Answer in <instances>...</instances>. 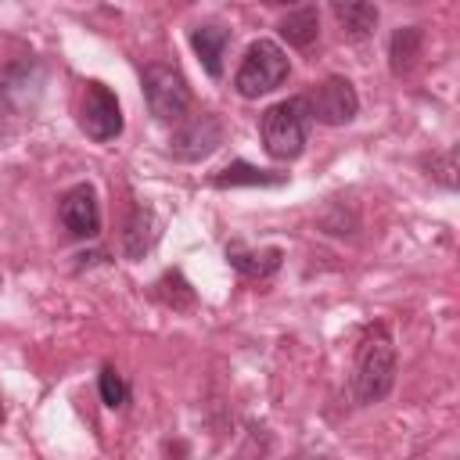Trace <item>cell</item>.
I'll return each mask as SVG.
<instances>
[{
  "label": "cell",
  "instance_id": "cell-15",
  "mask_svg": "<svg viewBox=\"0 0 460 460\" xmlns=\"http://www.w3.org/2000/svg\"><path fill=\"white\" fill-rule=\"evenodd\" d=\"M392 72L395 75H406L413 65H417V58H420V29L417 25H406V29H399L395 36H392Z\"/></svg>",
  "mask_w": 460,
  "mask_h": 460
},
{
  "label": "cell",
  "instance_id": "cell-10",
  "mask_svg": "<svg viewBox=\"0 0 460 460\" xmlns=\"http://www.w3.org/2000/svg\"><path fill=\"white\" fill-rule=\"evenodd\" d=\"M331 11H334V18H338L341 32L352 36V40H367V36L374 32V25H377V7L367 4V0H345V4L338 0Z\"/></svg>",
  "mask_w": 460,
  "mask_h": 460
},
{
  "label": "cell",
  "instance_id": "cell-8",
  "mask_svg": "<svg viewBox=\"0 0 460 460\" xmlns=\"http://www.w3.org/2000/svg\"><path fill=\"white\" fill-rule=\"evenodd\" d=\"M61 223L72 237H97L101 230V205H97V194L90 183H75L72 190H65L61 205Z\"/></svg>",
  "mask_w": 460,
  "mask_h": 460
},
{
  "label": "cell",
  "instance_id": "cell-5",
  "mask_svg": "<svg viewBox=\"0 0 460 460\" xmlns=\"http://www.w3.org/2000/svg\"><path fill=\"white\" fill-rule=\"evenodd\" d=\"M302 101H305L309 119H316L323 126H345L359 111V97H356V90H352V83L345 75H327Z\"/></svg>",
  "mask_w": 460,
  "mask_h": 460
},
{
  "label": "cell",
  "instance_id": "cell-3",
  "mask_svg": "<svg viewBox=\"0 0 460 460\" xmlns=\"http://www.w3.org/2000/svg\"><path fill=\"white\" fill-rule=\"evenodd\" d=\"M288 72H291L288 54L273 40H255L244 50V61L234 75V86H237L241 97H262V93L277 90L288 79Z\"/></svg>",
  "mask_w": 460,
  "mask_h": 460
},
{
  "label": "cell",
  "instance_id": "cell-6",
  "mask_svg": "<svg viewBox=\"0 0 460 460\" xmlns=\"http://www.w3.org/2000/svg\"><path fill=\"white\" fill-rule=\"evenodd\" d=\"M79 126L90 140H115L122 133V108L119 97L104 83H86L83 104H79Z\"/></svg>",
  "mask_w": 460,
  "mask_h": 460
},
{
  "label": "cell",
  "instance_id": "cell-2",
  "mask_svg": "<svg viewBox=\"0 0 460 460\" xmlns=\"http://www.w3.org/2000/svg\"><path fill=\"white\" fill-rule=\"evenodd\" d=\"M309 111H305V101L302 97H288L273 108H266L259 129H262V147L288 162V158H298L302 147H305V137H309Z\"/></svg>",
  "mask_w": 460,
  "mask_h": 460
},
{
  "label": "cell",
  "instance_id": "cell-14",
  "mask_svg": "<svg viewBox=\"0 0 460 460\" xmlns=\"http://www.w3.org/2000/svg\"><path fill=\"white\" fill-rule=\"evenodd\" d=\"M212 183H216V187H266V183H284V176H273V172L255 169V165H248V162H234V165L219 169V172L212 176Z\"/></svg>",
  "mask_w": 460,
  "mask_h": 460
},
{
  "label": "cell",
  "instance_id": "cell-12",
  "mask_svg": "<svg viewBox=\"0 0 460 460\" xmlns=\"http://www.w3.org/2000/svg\"><path fill=\"white\" fill-rule=\"evenodd\" d=\"M155 237H158V219H155V212H151V208H137V212L129 216V223H126L122 248H126L129 259H140V255L155 244Z\"/></svg>",
  "mask_w": 460,
  "mask_h": 460
},
{
  "label": "cell",
  "instance_id": "cell-9",
  "mask_svg": "<svg viewBox=\"0 0 460 460\" xmlns=\"http://www.w3.org/2000/svg\"><path fill=\"white\" fill-rule=\"evenodd\" d=\"M226 43H230V29H223V25H198V29L190 32V47H194V54L201 58V65H205V72H208L212 79L223 75Z\"/></svg>",
  "mask_w": 460,
  "mask_h": 460
},
{
  "label": "cell",
  "instance_id": "cell-13",
  "mask_svg": "<svg viewBox=\"0 0 460 460\" xmlns=\"http://www.w3.org/2000/svg\"><path fill=\"white\" fill-rule=\"evenodd\" d=\"M320 32V11L316 7H295L280 18V36L291 43V47H309Z\"/></svg>",
  "mask_w": 460,
  "mask_h": 460
},
{
  "label": "cell",
  "instance_id": "cell-17",
  "mask_svg": "<svg viewBox=\"0 0 460 460\" xmlns=\"http://www.w3.org/2000/svg\"><path fill=\"white\" fill-rule=\"evenodd\" d=\"M11 104H14V86H11V75L0 72V122L11 115Z\"/></svg>",
  "mask_w": 460,
  "mask_h": 460
},
{
  "label": "cell",
  "instance_id": "cell-16",
  "mask_svg": "<svg viewBox=\"0 0 460 460\" xmlns=\"http://www.w3.org/2000/svg\"><path fill=\"white\" fill-rule=\"evenodd\" d=\"M97 385H101V399H104L111 410H115V406H122V402L129 399V385L122 381V374H119L115 367H104Z\"/></svg>",
  "mask_w": 460,
  "mask_h": 460
},
{
  "label": "cell",
  "instance_id": "cell-4",
  "mask_svg": "<svg viewBox=\"0 0 460 460\" xmlns=\"http://www.w3.org/2000/svg\"><path fill=\"white\" fill-rule=\"evenodd\" d=\"M144 101L155 119L162 122H180L190 111V86L176 65H147L144 68Z\"/></svg>",
  "mask_w": 460,
  "mask_h": 460
},
{
  "label": "cell",
  "instance_id": "cell-11",
  "mask_svg": "<svg viewBox=\"0 0 460 460\" xmlns=\"http://www.w3.org/2000/svg\"><path fill=\"white\" fill-rule=\"evenodd\" d=\"M226 259H230V266L237 270V273H244V277H270L277 266H280V248H244V244H230L226 248Z\"/></svg>",
  "mask_w": 460,
  "mask_h": 460
},
{
  "label": "cell",
  "instance_id": "cell-7",
  "mask_svg": "<svg viewBox=\"0 0 460 460\" xmlns=\"http://www.w3.org/2000/svg\"><path fill=\"white\" fill-rule=\"evenodd\" d=\"M219 144H223V126H219V119H216V115H198V119L183 122V126L172 133L169 151H172V158H180V162H201V158H208Z\"/></svg>",
  "mask_w": 460,
  "mask_h": 460
},
{
  "label": "cell",
  "instance_id": "cell-1",
  "mask_svg": "<svg viewBox=\"0 0 460 460\" xmlns=\"http://www.w3.org/2000/svg\"><path fill=\"white\" fill-rule=\"evenodd\" d=\"M392 385H395V345L385 327H374L359 341L352 388H356L359 402H377L392 392Z\"/></svg>",
  "mask_w": 460,
  "mask_h": 460
}]
</instances>
